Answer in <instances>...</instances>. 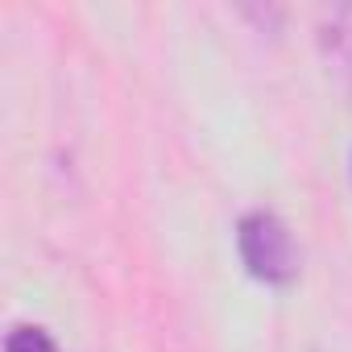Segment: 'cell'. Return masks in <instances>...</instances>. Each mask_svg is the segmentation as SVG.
I'll list each match as a JSON object with an SVG mask.
<instances>
[{"instance_id":"cell-1","label":"cell","mask_w":352,"mask_h":352,"mask_svg":"<svg viewBox=\"0 0 352 352\" xmlns=\"http://www.w3.org/2000/svg\"><path fill=\"white\" fill-rule=\"evenodd\" d=\"M236 253H241V265L249 270V278H257L265 286H290L298 278V245H294L290 228L282 224V216H274L265 208H253L241 216Z\"/></svg>"},{"instance_id":"cell-2","label":"cell","mask_w":352,"mask_h":352,"mask_svg":"<svg viewBox=\"0 0 352 352\" xmlns=\"http://www.w3.org/2000/svg\"><path fill=\"white\" fill-rule=\"evenodd\" d=\"M319 46L336 63V71L344 75V83L352 91V5H336V9L323 13V21H319Z\"/></svg>"},{"instance_id":"cell-3","label":"cell","mask_w":352,"mask_h":352,"mask_svg":"<svg viewBox=\"0 0 352 352\" xmlns=\"http://www.w3.org/2000/svg\"><path fill=\"white\" fill-rule=\"evenodd\" d=\"M5 352H58L54 336L38 323H17L9 336H5Z\"/></svg>"}]
</instances>
